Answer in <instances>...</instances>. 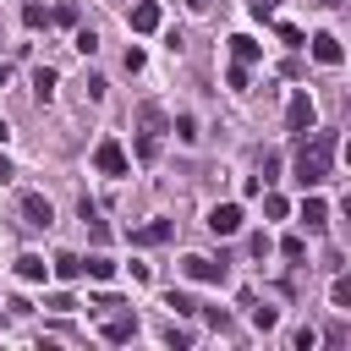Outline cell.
<instances>
[{
    "mask_svg": "<svg viewBox=\"0 0 351 351\" xmlns=\"http://www.w3.org/2000/svg\"><path fill=\"white\" fill-rule=\"evenodd\" d=\"M302 137H307V143L296 148V181H302V186H318V181H329L340 132H302Z\"/></svg>",
    "mask_w": 351,
    "mask_h": 351,
    "instance_id": "obj_1",
    "label": "cell"
},
{
    "mask_svg": "<svg viewBox=\"0 0 351 351\" xmlns=\"http://www.w3.org/2000/svg\"><path fill=\"white\" fill-rule=\"evenodd\" d=\"M93 170H99V176H110V181L132 176V159H126L121 137H99V143H93Z\"/></svg>",
    "mask_w": 351,
    "mask_h": 351,
    "instance_id": "obj_2",
    "label": "cell"
},
{
    "mask_svg": "<svg viewBox=\"0 0 351 351\" xmlns=\"http://www.w3.org/2000/svg\"><path fill=\"white\" fill-rule=\"evenodd\" d=\"M313 121H318V104H313V93L307 88H296L291 93V104H285V132H313Z\"/></svg>",
    "mask_w": 351,
    "mask_h": 351,
    "instance_id": "obj_3",
    "label": "cell"
},
{
    "mask_svg": "<svg viewBox=\"0 0 351 351\" xmlns=\"http://www.w3.org/2000/svg\"><path fill=\"white\" fill-rule=\"evenodd\" d=\"M181 274L197 280V285H225V263H214V258H203V252H186V258H181Z\"/></svg>",
    "mask_w": 351,
    "mask_h": 351,
    "instance_id": "obj_4",
    "label": "cell"
},
{
    "mask_svg": "<svg viewBox=\"0 0 351 351\" xmlns=\"http://www.w3.org/2000/svg\"><path fill=\"white\" fill-rule=\"evenodd\" d=\"M22 219H27L33 230H49V225H55V208H49V197H44V192H22Z\"/></svg>",
    "mask_w": 351,
    "mask_h": 351,
    "instance_id": "obj_5",
    "label": "cell"
},
{
    "mask_svg": "<svg viewBox=\"0 0 351 351\" xmlns=\"http://www.w3.org/2000/svg\"><path fill=\"white\" fill-rule=\"evenodd\" d=\"M241 219H247L241 203H214V208H208V230H214V236H236Z\"/></svg>",
    "mask_w": 351,
    "mask_h": 351,
    "instance_id": "obj_6",
    "label": "cell"
},
{
    "mask_svg": "<svg viewBox=\"0 0 351 351\" xmlns=\"http://www.w3.org/2000/svg\"><path fill=\"white\" fill-rule=\"evenodd\" d=\"M307 44H313V60H318V66H340V60H346V44H340L335 33H313Z\"/></svg>",
    "mask_w": 351,
    "mask_h": 351,
    "instance_id": "obj_7",
    "label": "cell"
},
{
    "mask_svg": "<svg viewBox=\"0 0 351 351\" xmlns=\"http://www.w3.org/2000/svg\"><path fill=\"white\" fill-rule=\"evenodd\" d=\"M176 236V225L170 219H148V225H137L132 230V247H159V241H170Z\"/></svg>",
    "mask_w": 351,
    "mask_h": 351,
    "instance_id": "obj_8",
    "label": "cell"
},
{
    "mask_svg": "<svg viewBox=\"0 0 351 351\" xmlns=\"http://www.w3.org/2000/svg\"><path fill=\"white\" fill-rule=\"evenodd\" d=\"M302 225H307V230H324V225H329V203H324L313 186H307V197H302Z\"/></svg>",
    "mask_w": 351,
    "mask_h": 351,
    "instance_id": "obj_9",
    "label": "cell"
},
{
    "mask_svg": "<svg viewBox=\"0 0 351 351\" xmlns=\"http://www.w3.org/2000/svg\"><path fill=\"white\" fill-rule=\"evenodd\" d=\"M159 22H165V16H159L154 0H137V5H132V33H159Z\"/></svg>",
    "mask_w": 351,
    "mask_h": 351,
    "instance_id": "obj_10",
    "label": "cell"
},
{
    "mask_svg": "<svg viewBox=\"0 0 351 351\" xmlns=\"http://www.w3.org/2000/svg\"><path fill=\"white\" fill-rule=\"evenodd\" d=\"M16 280H27V285H44V280H49V263H44L38 252H22V258H16Z\"/></svg>",
    "mask_w": 351,
    "mask_h": 351,
    "instance_id": "obj_11",
    "label": "cell"
},
{
    "mask_svg": "<svg viewBox=\"0 0 351 351\" xmlns=\"http://www.w3.org/2000/svg\"><path fill=\"white\" fill-rule=\"evenodd\" d=\"M49 274H55V280H66V285H71V280H82V258H77V252H55V258H49Z\"/></svg>",
    "mask_w": 351,
    "mask_h": 351,
    "instance_id": "obj_12",
    "label": "cell"
},
{
    "mask_svg": "<svg viewBox=\"0 0 351 351\" xmlns=\"http://www.w3.org/2000/svg\"><path fill=\"white\" fill-rule=\"evenodd\" d=\"M132 335H137V318H132V313H115V318L104 324V340H110V346H126Z\"/></svg>",
    "mask_w": 351,
    "mask_h": 351,
    "instance_id": "obj_13",
    "label": "cell"
},
{
    "mask_svg": "<svg viewBox=\"0 0 351 351\" xmlns=\"http://www.w3.org/2000/svg\"><path fill=\"white\" fill-rule=\"evenodd\" d=\"M230 55H236L241 66H252V60H263V44H258V38H247V33H236V38H230Z\"/></svg>",
    "mask_w": 351,
    "mask_h": 351,
    "instance_id": "obj_14",
    "label": "cell"
},
{
    "mask_svg": "<svg viewBox=\"0 0 351 351\" xmlns=\"http://www.w3.org/2000/svg\"><path fill=\"white\" fill-rule=\"evenodd\" d=\"M82 274L99 280V285H110V280H115V263H110L104 252H93V258H82Z\"/></svg>",
    "mask_w": 351,
    "mask_h": 351,
    "instance_id": "obj_15",
    "label": "cell"
},
{
    "mask_svg": "<svg viewBox=\"0 0 351 351\" xmlns=\"http://www.w3.org/2000/svg\"><path fill=\"white\" fill-rule=\"evenodd\" d=\"M49 22H60V27H77V22H82V11H77V0H60V5L49 11Z\"/></svg>",
    "mask_w": 351,
    "mask_h": 351,
    "instance_id": "obj_16",
    "label": "cell"
},
{
    "mask_svg": "<svg viewBox=\"0 0 351 351\" xmlns=\"http://www.w3.org/2000/svg\"><path fill=\"white\" fill-rule=\"evenodd\" d=\"M33 93H38L44 104L55 99V71H49V66H38V71H33Z\"/></svg>",
    "mask_w": 351,
    "mask_h": 351,
    "instance_id": "obj_17",
    "label": "cell"
},
{
    "mask_svg": "<svg viewBox=\"0 0 351 351\" xmlns=\"http://www.w3.org/2000/svg\"><path fill=\"white\" fill-rule=\"evenodd\" d=\"M154 154H159V132H143V137H137V159L154 165Z\"/></svg>",
    "mask_w": 351,
    "mask_h": 351,
    "instance_id": "obj_18",
    "label": "cell"
},
{
    "mask_svg": "<svg viewBox=\"0 0 351 351\" xmlns=\"http://www.w3.org/2000/svg\"><path fill=\"white\" fill-rule=\"evenodd\" d=\"M258 197H263V214H269V219H285V214H291L285 197H274V192H258Z\"/></svg>",
    "mask_w": 351,
    "mask_h": 351,
    "instance_id": "obj_19",
    "label": "cell"
},
{
    "mask_svg": "<svg viewBox=\"0 0 351 351\" xmlns=\"http://www.w3.org/2000/svg\"><path fill=\"white\" fill-rule=\"evenodd\" d=\"M165 307H176L181 318H192V313H197V302H192L186 291H170V296H165Z\"/></svg>",
    "mask_w": 351,
    "mask_h": 351,
    "instance_id": "obj_20",
    "label": "cell"
},
{
    "mask_svg": "<svg viewBox=\"0 0 351 351\" xmlns=\"http://www.w3.org/2000/svg\"><path fill=\"white\" fill-rule=\"evenodd\" d=\"M22 22H27V27H49V11L33 0V5H22Z\"/></svg>",
    "mask_w": 351,
    "mask_h": 351,
    "instance_id": "obj_21",
    "label": "cell"
},
{
    "mask_svg": "<svg viewBox=\"0 0 351 351\" xmlns=\"http://www.w3.org/2000/svg\"><path fill=\"white\" fill-rule=\"evenodd\" d=\"M71 44H77L82 55H93V49H99V33H93V27H77V38H71Z\"/></svg>",
    "mask_w": 351,
    "mask_h": 351,
    "instance_id": "obj_22",
    "label": "cell"
},
{
    "mask_svg": "<svg viewBox=\"0 0 351 351\" xmlns=\"http://www.w3.org/2000/svg\"><path fill=\"white\" fill-rule=\"evenodd\" d=\"M225 82H230V88H236V93H247V82H252V77H247V66H241V60H236V66H230V71H225Z\"/></svg>",
    "mask_w": 351,
    "mask_h": 351,
    "instance_id": "obj_23",
    "label": "cell"
},
{
    "mask_svg": "<svg viewBox=\"0 0 351 351\" xmlns=\"http://www.w3.org/2000/svg\"><path fill=\"white\" fill-rule=\"evenodd\" d=\"M176 137H181V143H197V121H192V115H176Z\"/></svg>",
    "mask_w": 351,
    "mask_h": 351,
    "instance_id": "obj_24",
    "label": "cell"
},
{
    "mask_svg": "<svg viewBox=\"0 0 351 351\" xmlns=\"http://www.w3.org/2000/svg\"><path fill=\"white\" fill-rule=\"evenodd\" d=\"M329 296H335V307H340V313H351V280H335V291H329Z\"/></svg>",
    "mask_w": 351,
    "mask_h": 351,
    "instance_id": "obj_25",
    "label": "cell"
},
{
    "mask_svg": "<svg viewBox=\"0 0 351 351\" xmlns=\"http://www.w3.org/2000/svg\"><path fill=\"white\" fill-rule=\"evenodd\" d=\"M274 324H280L274 307H252V329H274Z\"/></svg>",
    "mask_w": 351,
    "mask_h": 351,
    "instance_id": "obj_26",
    "label": "cell"
},
{
    "mask_svg": "<svg viewBox=\"0 0 351 351\" xmlns=\"http://www.w3.org/2000/svg\"><path fill=\"white\" fill-rule=\"evenodd\" d=\"M291 346H296V351H318V329H296Z\"/></svg>",
    "mask_w": 351,
    "mask_h": 351,
    "instance_id": "obj_27",
    "label": "cell"
},
{
    "mask_svg": "<svg viewBox=\"0 0 351 351\" xmlns=\"http://www.w3.org/2000/svg\"><path fill=\"white\" fill-rule=\"evenodd\" d=\"M280 252H285V258H307V241H302V236H285Z\"/></svg>",
    "mask_w": 351,
    "mask_h": 351,
    "instance_id": "obj_28",
    "label": "cell"
},
{
    "mask_svg": "<svg viewBox=\"0 0 351 351\" xmlns=\"http://www.w3.org/2000/svg\"><path fill=\"white\" fill-rule=\"evenodd\" d=\"M44 307H55V313H71L77 302H71V291H49V302H44Z\"/></svg>",
    "mask_w": 351,
    "mask_h": 351,
    "instance_id": "obj_29",
    "label": "cell"
},
{
    "mask_svg": "<svg viewBox=\"0 0 351 351\" xmlns=\"http://www.w3.org/2000/svg\"><path fill=\"white\" fill-rule=\"evenodd\" d=\"M280 38H285V44H307V33H302L296 22H280Z\"/></svg>",
    "mask_w": 351,
    "mask_h": 351,
    "instance_id": "obj_30",
    "label": "cell"
},
{
    "mask_svg": "<svg viewBox=\"0 0 351 351\" xmlns=\"http://www.w3.org/2000/svg\"><path fill=\"white\" fill-rule=\"evenodd\" d=\"M274 5L280 0H252V16H274Z\"/></svg>",
    "mask_w": 351,
    "mask_h": 351,
    "instance_id": "obj_31",
    "label": "cell"
},
{
    "mask_svg": "<svg viewBox=\"0 0 351 351\" xmlns=\"http://www.w3.org/2000/svg\"><path fill=\"white\" fill-rule=\"evenodd\" d=\"M0 181H11V159L5 154H0Z\"/></svg>",
    "mask_w": 351,
    "mask_h": 351,
    "instance_id": "obj_32",
    "label": "cell"
},
{
    "mask_svg": "<svg viewBox=\"0 0 351 351\" xmlns=\"http://www.w3.org/2000/svg\"><path fill=\"white\" fill-rule=\"evenodd\" d=\"M186 5H192V11H203V5H208V0H186Z\"/></svg>",
    "mask_w": 351,
    "mask_h": 351,
    "instance_id": "obj_33",
    "label": "cell"
},
{
    "mask_svg": "<svg viewBox=\"0 0 351 351\" xmlns=\"http://www.w3.org/2000/svg\"><path fill=\"white\" fill-rule=\"evenodd\" d=\"M5 137H11V126H5V121H0V143H5Z\"/></svg>",
    "mask_w": 351,
    "mask_h": 351,
    "instance_id": "obj_34",
    "label": "cell"
}]
</instances>
